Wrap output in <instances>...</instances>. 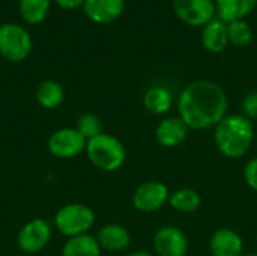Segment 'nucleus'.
I'll list each match as a JSON object with an SVG mask.
<instances>
[{"label": "nucleus", "mask_w": 257, "mask_h": 256, "mask_svg": "<svg viewBox=\"0 0 257 256\" xmlns=\"http://www.w3.org/2000/svg\"><path fill=\"white\" fill-rule=\"evenodd\" d=\"M179 118L191 130L215 128L227 112V97L221 86L209 80L193 81L178 98Z\"/></svg>", "instance_id": "f257e3e1"}, {"label": "nucleus", "mask_w": 257, "mask_h": 256, "mask_svg": "<svg viewBox=\"0 0 257 256\" xmlns=\"http://www.w3.org/2000/svg\"><path fill=\"white\" fill-rule=\"evenodd\" d=\"M214 140L217 149L224 157L241 158L256 140V130L247 116L229 115L215 127Z\"/></svg>", "instance_id": "f03ea898"}, {"label": "nucleus", "mask_w": 257, "mask_h": 256, "mask_svg": "<svg viewBox=\"0 0 257 256\" xmlns=\"http://www.w3.org/2000/svg\"><path fill=\"white\" fill-rule=\"evenodd\" d=\"M86 154L89 161L104 172H114L120 169L126 160L123 143L114 136L105 133L87 140Z\"/></svg>", "instance_id": "7ed1b4c3"}, {"label": "nucleus", "mask_w": 257, "mask_h": 256, "mask_svg": "<svg viewBox=\"0 0 257 256\" xmlns=\"http://www.w3.org/2000/svg\"><path fill=\"white\" fill-rule=\"evenodd\" d=\"M54 225L68 238L84 235L95 225V213L84 204H68L56 213Z\"/></svg>", "instance_id": "20e7f679"}, {"label": "nucleus", "mask_w": 257, "mask_h": 256, "mask_svg": "<svg viewBox=\"0 0 257 256\" xmlns=\"http://www.w3.org/2000/svg\"><path fill=\"white\" fill-rule=\"evenodd\" d=\"M32 50L30 35L18 24H3L0 27V54L11 62L24 60Z\"/></svg>", "instance_id": "39448f33"}, {"label": "nucleus", "mask_w": 257, "mask_h": 256, "mask_svg": "<svg viewBox=\"0 0 257 256\" xmlns=\"http://www.w3.org/2000/svg\"><path fill=\"white\" fill-rule=\"evenodd\" d=\"M169 187L161 181H146L133 193V205L140 213H155L169 202Z\"/></svg>", "instance_id": "423d86ee"}, {"label": "nucleus", "mask_w": 257, "mask_h": 256, "mask_svg": "<svg viewBox=\"0 0 257 256\" xmlns=\"http://www.w3.org/2000/svg\"><path fill=\"white\" fill-rule=\"evenodd\" d=\"M87 140L77 128H60L48 137L47 148L57 158H74L86 151Z\"/></svg>", "instance_id": "0eeeda50"}, {"label": "nucleus", "mask_w": 257, "mask_h": 256, "mask_svg": "<svg viewBox=\"0 0 257 256\" xmlns=\"http://www.w3.org/2000/svg\"><path fill=\"white\" fill-rule=\"evenodd\" d=\"M50 238V225L44 219H33L20 229L17 235V244L24 253H38L48 244Z\"/></svg>", "instance_id": "6e6552de"}, {"label": "nucleus", "mask_w": 257, "mask_h": 256, "mask_svg": "<svg viewBox=\"0 0 257 256\" xmlns=\"http://www.w3.org/2000/svg\"><path fill=\"white\" fill-rule=\"evenodd\" d=\"M173 11L190 26H206L217 12L212 0H173Z\"/></svg>", "instance_id": "1a4fd4ad"}, {"label": "nucleus", "mask_w": 257, "mask_h": 256, "mask_svg": "<svg viewBox=\"0 0 257 256\" xmlns=\"http://www.w3.org/2000/svg\"><path fill=\"white\" fill-rule=\"evenodd\" d=\"M154 249L160 256H185L188 252V238L179 228L164 226L154 237Z\"/></svg>", "instance_id": "9d476101"}, {"label": "nucleus", "mask_w": 257, "mask_h": 256, "mask_svg": "<svg viewBox=\"0 0 257 256\" xmlns=\"http://www.w3.org/2000/svg\"><path fill=\"white\" fill-rule=\"evenodd\" d=\"M209 250L212 256H241L244 253V241L236 231L220 228L211 235Z\"/></svg>", "instance_id": "9b49d317"}, {"label": "nucleus", "mask_w": 257, "mask_h": 256, "mask_svg": "<svg viewBox=\"0 0 257 256\" xmlns=\"http://www.w3.org/2000/svg\"><path fill=\"white\" fill-rule=\"evenodd\" d=\"M188 127L179 116L163 119L155 128V139L164 148L179 146L188 136Z\"/></svg>", "instance_id": "f8f14e48"}, {"label": "nucleus", "mask_w": 257, "mask_h": 256, "mask_svg": "<svg viewBox=\"0 0 257 256\" xmlns=\"http://www.w3.org/2000/svg\"><path fill=\"white\" fill-rule=\"evenodd\" d=\"M123 0H84L86 15L99 24H107L117 20L123 12Z\"/></svg>", "instance_id": "ddd939ff"}, {"label": "nucleus", "mask_w": 257, "mask_h": 256, "mask_svg": "<svg viewBox=\"0 0 257 256\" xmlns=\"http://www.w3.org/2000/svg\"><path fill=\"white\" fill-rule=\"evenodd\" d=\"M227 42H229L227 24L223 20L214 18L206 26H203L202 44H203L206 51H209L212 54L221 53L226 48Z\"/></svg>", "instance_id": "4468645a"}, {"label": "nucleus", "mask_w": 257, "mask_h": 256, "mask_svg": "<svg viewBox=\"0 0 257 256\" xmlns=\"http://www.w3.org/2000/svg\"><path fill=\"white\" fill-rule=\"evenodd\" d=\"M96 240H98L101 249H105L108 252H120L128 247V244L131 241V235L125 226L111 223V225L104 226L98 232Z\"/></svg>", "instance_id": "2eb2a0df"}, {"label": "nucleus", "mask_w": 257, "mask_h": 256, "mask_svg": "<svg viewBox=\"0 0 257 256\" xmlns=\"http://www.w3.org/2000/svg\"><path fill=\"white\" fill-rule=\"evenodd\" d=\"M256 5L257 0H217L215 11L218 12L220 20L229 24L242 20L254 9Z\"/></svg>", "instance_id": "dca6fc26"}, {"label": "nucleus", "mask_w": 257, "mask_h": 256, "mask_svg": "<svg viewBox=\"0 0 257 256\" xmlns=\"http://www.w3.org/2000/svg\"><path fill=\"white\" fill-rule=\"evenodd\" d=\"M145 109L152 115H166L173 106V95L164 86H152L143 97Z\"/></svg>", "instance_id": "f3484780"}, {"label": "nucleus", "mask_w": 257, "mask_h": 256, "mask_svg": "<svg viewBox=\"0 0 257 256\" xmlns=\"http://www.w3.org/2000/svg\"><path fill=\"white\" fill-rule=\"evenodd\" d=\"M62 256H101L98 240L89 234L69 238L62 250Z\"/></svg>", "instance_id": "a211bd4d"}, {"label": "nucleus", "mask_w": 257, "mask_h": 256, "mask_svg": "<svg viewBox=\"0 0 257 256\" xmlns=\"http://www.w3.org/2000/svg\"><path fill=\"white\" fill-rule=\"evenodd\" d=\"M169 204L173 210H176L179 213L190 214V213H196L200 208L202 198L193 189H179V190H175L173 193H170Z\"/></svg>", "instance_id": "6ab92c4d"}, {"label": "nucleus", "mask_w": 257, "mask_h": 256, "mask_svg": "<svg viewBox=\"0 0 257 256\" xmlns=\"http://www.w3.org/2000/svg\"><path fill=\"white\" fill-rule=\"evenodd\" d=\"M63 98H65V92L57 81L45 80L36 89V101L44 109L51 110L59 107L63 103Z\"/></svg>", "instance_id": "aec40b11"}, {"label": "nucleus", "mask_w": 257, "mask_h": 256, "mask_svg": "<svg viewBox=\"0 0 257 256\" xmlns=\"http://www.w3.org/2000/svg\"><path fill=\"white\" fill-rule=\"evenodd\" d=\"M50 9V0H20L21 17L32 24L41 23Z\"/></svg>", "instance_id": "412c9836"}, {"label": "nucleus", "mask_w": 257, "mask_h": 256, "mask_svg": "<svg viewBox=\"0 0 257 256\" xmlns=\"http://www.w3.org/2000/svg\"><path fill=\"white\" fill-rule=\"evenodd\" d=\"M227 36L229 42H232L236 47H245L253 39V32L248 23L244 20H238L227 24Z\"/></svg>", "instance_id": "4be33fe9"}, {"label": "nucleus", "mask_w": 257, "mask_h": 256, "mask_svg": "<svg viewBox=\"0 0 257 256\" xmlns=\"http://www.w3.org/2000/svg\"><path fill=\"white\" fill-rule=\"evenodd\" d=\"M77 130L80 131V134L86 139L90 140L99 134H102V125L101 121L96 115L93 113H84L78 118L77 122Z\"/></svg>", "instance_id": "5701e85b"}, {"label": "nucleus", "mask_w": 257, "mask_h": 256, "mask_svg": "<svg viewBox=\"0 0 257 256\" xmlns=\"http://www.w3.org/2000/svg\"><path fill=\"white\" fill-rule=\"evenodd\" d=\"M244 180L247 183V186L257 192V157L256 158H251L245 167H244Z\"/></svg>", "instance_id": "b1692460"}, {"label": "nucleus", "mask_w": 257, "mask_h": 256, "mask_svg": "<svg viewBox=\"0 0 257 256\" xmlns=\"http://www.w3.org/2000/svg\"><path fill=\"white\" fill-rule=\"evenodd\" d=\"M242 112L250 121L257 119V92L248 94L242 101Z\"/></svg>", "instance_id": "393cba45"}, {"label": "nucleus", "mask_w": 257, "mask_h": 256, "mask_svg": "<svg viewBox=\"0 0 257 256\" xmlns=\"http://www.w3.org/2000/svg\"><path fill=\"white\" fill-rule=\"evenodd\" d=\"M63 9H77V8H80L83 3H84V0H56Z\"/></svg>", "instance_id": "a878e982"}, {"label": "nucleus", "mask_w": 257, "mask_h": 256, "mask_svg": "<svg viewBox=\"0 0 257 256\" xmlns=\"http://www.w3.org/2000/svg\"><path fill=\"white\" fill-rule=\"evenodd\" d=\"M128 256H152L151 253H148V252H143V250H139V252H133L131 255Z\"/></svg>", "instance_id": "bb28decb"}, {"label": "nucleus", "mask_w": 257, "mask_h": 256, "mask_svg": "<svg viewBox=\"0 0 257 256\" xmlns=\"http://www.w3.org/2000/svg\"><path fill=\"white\" fill-rule=\"evenodd\" d=\"M241 256H257V253H242Z\"/></svg>", "instance_id": "cd10ccee"}, {"label": "nucleus", "mask_w": 257, "mask_h": 256, "mask_svg": "<svg viewBox=\"0 0 257 256\" xmlns=\"http://www.w3.org/2000/svg\"><path fill=\"white\" fill-rule=\"evenodd\" d=\"M256 142H257V133H256Z\"/></svg>", "instance_id": "c85d7f7f"}]
</instances>
